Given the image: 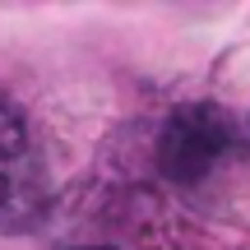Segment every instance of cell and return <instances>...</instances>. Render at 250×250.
<instances>
[{
  "label": "cell",
  "mask_w": 250,
  "mask_h": 250,
  "mask_svg": "<svg viewBox=\"0 0 250 250\" xmlns=\"http://www.w3.org/2000/svg\"><path fill=\"white\" fill-rule=\"evenodd\" d=\"M46 213V176L19 107L0 93V232H23Z\"/></svg>",
  "instance_id": "obj_2"
},
{
  "label": "cell",
  "mask_w": 250,
  "mask_h": 250,
  "mask_svg": "<svg viewBox=\"0 0 250 250\" xmlns=\"http://www.w3.org/2000/svg\"><path fill=\"white\" fill-rule=\"evenodd\" d=\"M250 153V130L227 107L190 102L167 116L158 134V171L171 186H204Z\"/></svg>",
  "instance_id": "obj_1"
}]
</instances>
